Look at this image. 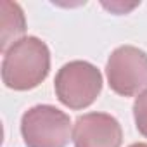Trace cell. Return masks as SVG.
Listing matches in <instances>:
<instances>
[{
  "mask_svg": "<svg viewBox=\"0 0 147 147\" xmlns=\"http://www.w3.org/2000/svg\"><path fill=\"white\" fill-rule=\"evenodd\" d=\"M50 71V50L36 36L18 40L4 54L2 82L12 90H31L38 87Z\"/></svg>",
  "mask_w": 147,
  "mask_h": 147,
  "instance_id": "1",
  "label": "cell"
},
{
  "mask_svg": "<svg viewBox=\"0 0 147 147\" xmlns=\"http://www.w3.org/2000/svg\"><path fill=\"white\" fill-rule=\"evenodd\" d=\"M54 90L61 104L69 109H85L102 92L100 71L87 61H71L55 75Z\"/></svg>",
  "mask_w": 147,
  "mask_h": 147,
  "instance_id": "2",
  "label": "cell"
},
{
  "mask_svg": "<svg viewBox=\"0 0 147 147\" xmlns=\"http://www.w3.org/2000/svg\"><path fill=\"white\" fill-rule=\"evenodd\" d=\"M21 135L26 147H66L71 138V119L55 106L38 104L23 114Z\"/></svg>",
  "mask_w": 147,
  "mask_h": 147,
  "instance_id": "3",
  "label": "cell"
},
{
  "mask_svg": "<svg viewBox=\"0 0 147 147\" xmlns=\"http://www.w3.org/2000/svg\"><path fill=\"white\" fill-rule=\"evenodd\" d=\"M106 75L113 92L123 97L137 95L147 88V54L133 45L114 49L106 64Z\"/></svg>",
  "mask_w": 147,
  "mask_h": 147,
  "instance_id": "4",
  "label": "cell"
},
{
  "mask_svg": "<svg viewBox=\"0 0 147 147\" xmlns=\"http://www.w3.org/2000/svg\"><path fill=\"white\" fill-rule=\"evenodd\" d=\"M73 142L75 147H121L123 130L107 113H87L75 121Z\"/></svg>",
  "mask_w": 147,
  "mask_h": 147,
  "instance_id": "5",
  "label": "cell"
},
{
  "mask_svg": "<svg viewBox=\"0 0 147 147\" xmlns=\"http://www.w3.org/2000/svg\"><path fill=\"white\" fill-rule=\"evenodd\" d=\"M0 26H2L0 50L5 54L9 47L18 42V36L26 31V19L19 4L9 2V0L0 2Z\"/></svg>",
  "mask_w": 147,
  "mask_h": 147,
  "instance_id": "6",
  "label": "cell"
},
{
  "mask_svg": "<svg viewBox=\"0 0 147 147\" xmlns=\"http://www.w3.org/2000/svg\"><path fill=\"white\" fill-rule=\"evenodd\" d=\"M133 118L140 135L147 138V90H144L133 102Z\"/></svg>",
  "mask_w": 147,
  "mask_h": 147,
  "instance_id": "7",
  "label": "cell"
},
{
  "mask_svg": "<svg viewBox=\"0 0 147 147\" xmlns=\"http://www.w3.org/2000/svg\"><path fill=\"white\" fill-rule=\"evenodd\" d=\"M130 147H147V144H144V142H138V144H131Z\"/></svg>",
  "mask_w": 147,
  "mask_h": 147,
  "instance_id": "8",
  "label": "cell"
}]
</instances>
